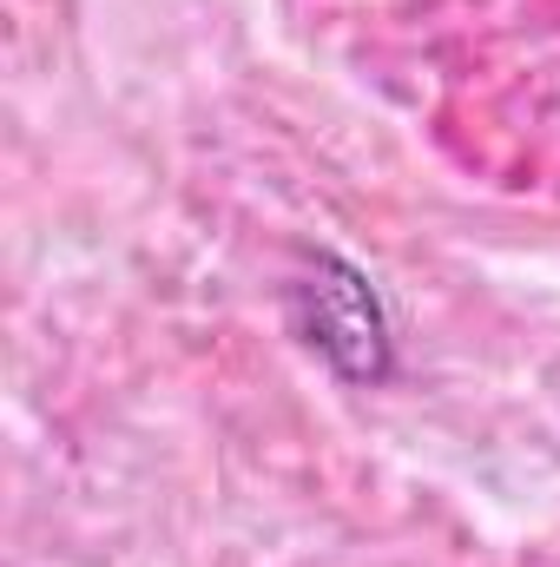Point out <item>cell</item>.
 I'll return each mask as SVG.
<instances>
[{"label": "cell", "instance_id": "cell-1", "mask_svg": "<svg viewBox=\"0 0 560 567\" xmlns=\"http://www.w3.org/2000/svg\"><path fill=\"white\" fill-rule=\"evenodd\" d=\"M283 323L290 337L350 390H383L396 377V323L383 290L363 265L336 251H310L283 278Z\"/></svg>", "mask_w": 560, "mask_h": 567}]
</instances>
